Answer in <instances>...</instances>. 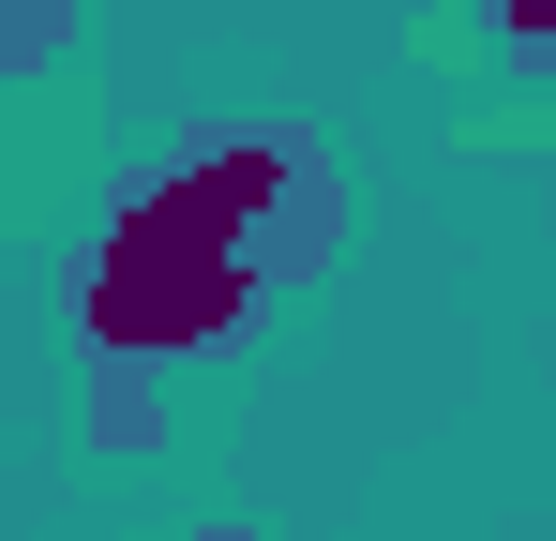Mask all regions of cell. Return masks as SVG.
Wrapping results in <instances>:
<instances>
[{
	"instance_id": "277c9868",
	"label": "cell",
	"mask_w": 556,
	"mask_h": 541,
	"mask_svg": "<svg viewBox=\"0 0 556 541\" xmlns=\"http://www.w3.org/2000/svg\"><path fill=\"white\" fill-rule=\"evenodd\" d=\"M76 46V0H0V76H46Z\"/></svg>"
},
{
	"instance_id": "6da1fadb",
	"label": "cell",
	"mask_w": 556,
	"mask_h": 541,
	"mask_svg": "<svg viewBox=\"0 0 556 541\" xmlns=\"http://www.w3.org/2000/svg\"><path fill=\"white\" fill-rule=\"evenodd\" d=\"M346 256V166L301 121H195L91 211L61 256V331L91 376H181L241 361L286 286Z\"/></svg>"
},
{
	"instance_id": "3957f363",
	"label": "cell",
	"mask_w": 556,
	"mask_h": 541,
	"mask_svg": "<svg viewBox=\"0 0 556 541\" xmlns=\"http://www.w3.org/2000/svg\"><path fill=\"white\" fill-rule=\"evenodd\" d=\"M91 451H166V391L151 376H91Z\"/></svg>"
},
{
	"instance_id": "7a4b0ae2",
	"label": "cell",
	"mask_w": 556,
	"mask_h": 541,
	"mask_svg": "<svg viewBox=\"0 0 556 541\" xmlns=\"http://www.w3.org/2000/svg\"><path fill=\"white\" fill-rule=\"evenodd\" d=\"M466 30H481L511 76H542V90H556V0H466Z\"/></svg>"
},
{
	"instance_id": "5b68a950",
	"label": "cell",
	"mask_w": 556,
	"mask_h": 541,
	"mask_svg": "<svg viewBox=\"0 0 556 541\" xmlns=\"http://www.w3.org/2000/svg\"><path fill=\"white\" fill-rule=\"evenodd\" d=\"M181 541H256V527H241V512H211V527H181Z\"/></svg>"
}]
</instances>
